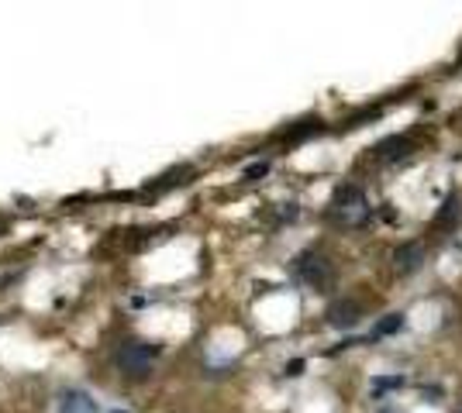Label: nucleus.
Masks as SVG:
<instances>
[{
  "instance_id": "9d476101",
  "label": "nucleus",
  "mask_w": 462,
  "mask_h": 413,
  "mask_svg": "<svg viewBox=\"0 0 462 413\" xmlns=\"http://www.w3.org/2000/svg\"><path fill=\"white\" fill-rule=\"evenodd\" d=\"M194 169L190 165H180V169H173V172H166V176H159L156 183H149V190L152 193H159V190H169V186H176V183H183L180 176H190Z\"/></svg>"
},
{
  "instance_id": "1a4fd4ad",
  "label": "nucleus",
  "mask_w": 462,
  "mask_h": 413,
  "mask_svg": "<svg viewBox=\"0 0 462 413\" xmlns=\"http://www.w3.org/2000/svg\"><path fill=\"white\" fill-rule=\"evenodd\" d=\"M404 314H387L383 320H376V327H373V338H387V334H397V331H404Z\"/></svg>"
},
{
  "instance_id": "6e6552de",
  "label": "nucleus",
  "mask_w": 462,
  "mask_h": 413,
  "mask_svg": "<svg viewBox=\"0 0 462 413\" xmlns=\"http://www.w3.org/2000/svg\"><path fill=\"white\" fill-rule=\"evenodd\" d=\"M462 217V203H459V196L452 193L445 203H442V210H438V217H435V227H456Z\"/></svg>"
},
{
  "instance_id": "9b49d317",
  "label": "nucleus",
  "mask_w": 462,
  "mask_h": 413,
  "mask_svg": "<svg viewBox=\"0 0 462 413\" xmlns=\"http://www.w3.org/2000/svg\"><path fill=\"white\" fill-rule=\"evenodd\" d=\"M318 131H321V121H304L300 127H290V131H287V138H290V141H300V138L318 134Z\"/></svg>"
},
{
  "instance_id": "f03ea898",
  "label": "nucleus",
  "mask_w": 462,
  "mask_h": 413,
  "mask_svg": "<svg viewBox=\"0 0 462 413\" xmlns=\"http://www.w3.org/2000/svg\"><path fill=\"white\" fill-rule=\"evenodd\" d=\"M294 272H297L307 286H314V289H328L331 283H335V269H331V262L325 258V255H318V252L297 255Z\"/></svg>"
},
{
  "instance_id": "20e7f679",
  "label": "nucleus",
  "mask_w": 462,
  "mask_h": 413,
  "mask_svg": "<svg viewBox=\"0 0 462 413\" xmlns=\"http://www.w3.org/2000/svg\"><path fill=\"white\" fill-rule=\"evenodd\" d=\"M325 317H328V324L338 327V331H352V327L363 320V307H359L356 300H335Z\"/></svg>"
},
{
  "instance_id": "2eb2a0df",
  "label": "nucleus",
  "mask_w": 462,
  "mask_h": 413,
  "mask_svg": "<svg viewBox=\"0 0 462 413\" xmlns=\"http://www.w3.org/2000/svg\"><path fill=\"white\" fill-rule=\"evenodd\" d=\"M459 413H462V407H459Z\"/></svg>"
},
{
  "instance_id": "39448f33",
  "label": "nucleus",
  "mask_w": 462,
  "mask_h": 413,
  "mask_svg": "<svg viewBox=\"0 0 462 413\" xmlns=\"http://www.w3.org/2000/svg\"><path fill=\"white\" fill-rule=\"evenodd\" d=\"M414 148V141L407 138V134H394V138H387V141H380L373 152H376V159L383 162H394V159H404L407 152Z\"/></svg>"
},
{
  "instance_id": "ddd939ff",
  "label": "nucleus",
  "mask_w": 462,
  "mask_h": 413,
  "mask_svg": "<svg viewBox=\"0 0 462 413\" xmlns=\"http://www.w3.org/2000/svg\"><path fill=\"white\" fill-rule=\"evenodd\" d=\"M266 172H269V162H252L249 169H245V179L252 183V179H263Z\"/></svg>"
},
{
  "instance_id": "423d86ee",
  "label": "nucleus",
  "mask_w": 462,
  "mask_h": 413,
  "mask_svg": "<svg viewBox=\"0 0 462 413\" xmlns=\"http://www.w3.org/2000/svg\"><path fill=\"white\" fill-rule=\"evenodd\" d=\"M421 262H425V248H421L418 241H411V245H400V248L394 252V265L400 269V272H414Z\"/></svg>"
},
{
  "instance_id": "0eeeda50",
  "label": "nucleus",
  "mask_w": 462,
  "mask_h": 413,
  "mask_svg": "<svg viewBox=\"0 0 462 413\" xmlns=\"http://www.w3.org/2000/svg\"><path fill=\"white\" fill-rule=\"evenodd\" d=\"M59 413H97V403H94V396H87L80 389H69L63 396V403H59Z\"/></svg>"
},
{
  "instance_id": "4468645a",
  "label": "nucleus",
  "mask_w": 462,
  "mask_h": 413,
  "mask_svg": "<svg viewBox=\"0 0 462 413\" xmlns=\"http://www.w3.org/2000/svg\"><path fill=\"white\" fill-rule=\"evenodd\" d=\"M304 372V358H294L290 365H287V376H300Z\"/></svg>"
},
{
  "instance_id": "7ed1b4c3",
  "label": "nucleus",
  "mask_w": 462,
  "mask_h": 413,
  "mask_svg": "<svg viewBox=\"0 0 462 413\" xmlns=\"http://www.w3.org/2000/svg\"><path fill=\"white\" fill-rule=\"evenodd\" d=\"M152 362H156V348L152 345H138V341H128L118 351V369L132 379H142L152 372Z\"/></svg>"
},
{
  "instance_id": "f257e3e1",
  "label": "nucleus",
  "mask_w": 462,
  "mask_h": 413,
  "mask_svg": "<svg viewBox=\"0 0 462 413\" xmlns=\"http://www.w3.org/2000/svg\"><path fill=\"white\" fill-rule=\"evenodd\" d=\"M331 221L338 227H363L373 217V207L366 200V193L359 186H338L331 196Z\"/></svg>"
},
{
  "instance_id": "f8f14e48",
  "label": "nucleus",
  "mask_w": 462,
  "mask_h": 413,
  "mask_svg": "<svg viewBox=\"0 0 462 413\" xmlns=\"http://www.w3.org/2000/svg\"><path fill=\"white\" fill-rule=\"evenodd\" d=\"M400 386H404V376H380V379H373V393H390Z\"/></svg>"
}]
</instances>
